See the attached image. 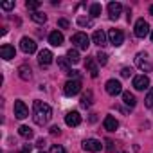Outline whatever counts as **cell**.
<instances>
[{"mask_svg": "<svg viewBox=\"0 0 153 153\" xmlns=\"http://www.w3.org/2000/svg\"><path fill=\"white\" fill-rule=\"evenodd\" d=\"M40 153H45V151H40Z\"/></svg>", "mask_w": 153, "mask_h": 153, "instance_id": "obj_42", "label": "cell"}, {"mask_svg": "<svg viewBox=\"0 0 153 153\" xmlns=\"http://www.w3.org/2000/svg\"><path fill=\"white\" fill-rule=\"evenodd\" d=\"M51 133H52V135H59L61 131H59V128H58V126H52V128H51Z\"/></svg>", "mask_w": 153, "mask_h": 153, "instance_id": "obj_37", "label": "cell"}, {"mask_svg": "<svg viewBox=\"0 0 153 153\" xmlns=\"http://www.w3.org/2000/svg\"><path fill=\"white\" fill-rule=\"evenodd\" d=\"M103 124H105V130H106V131H115V130L119 128V121H117L114 115H106Z\"/></svg>", "mask_w": 153, "mask_h": 153, "instance_id": "obj_15", "label": "cell"}, {"mask_svg": "<svg viewBox=\"0 0 153 153\" xmlns=\"http://www.w3.org/2000/svg\"><path fill=\"white\" fill-rule=\"evenodd\" d=\"M149 13H151V15H153V6H151V7H149Z\"/></svg>", "mask_w": 153, "mask_h": 153, "instance_id": "obj_39", "label": "cell"}, {"mask_svg": "<svg viewBox=\"0 0 153 153\" xmlns=\"http://www.w3.org/2000/svg\"><path fill=\"white\" fill-rule=\"evenodd\" d=\"M148 33H149L148 22H146L144 18H139V20L135 22V36H137V38H146Z\"/></svg>", "mask_w": 153, "mask_h": 153, "instance_id": "obj_5", "label": "cell"}, {"mask_svg": "<svg viewBox=\"0 0 153 153\" xmlns=\"http://www.w3.org/2000/svg\"><path fill=\"white\" fill-rule=\"evenodd\" d=\"M18 76L24 79V81H29L33 78V74H31V67L29 65H20L18 67Z\"/></svg>", "mask_w": 153, "mask_h": 153, "instance_id": "obj_18", "label": "cell"}, {"mask_svg": "<svg viewBox=\"0 0 153 153\" xmlns=\"http://www.w3.org/2000/svg\"><path fill=\"white\" fill-rule=\"evenodd\" d=\"M40 6H42V2H38V0H27V2H25V7L31 9V11H34V13H36V9Z\"/></svg>", "mask_w": 153, "mask_h": 153, "instance_id": "obj_28", "label": "cell"}, {"mask_svg": "<svg viewBox=\"0 0 153 153\" xmlns=\"http://www.w3.org/2000/svg\"><path fill=\"white\" fill-rule=\"evenodd\" d=\"M65 123H67V126H79L81 124V115H79V112H68L67 115H65Z\"/></svg>", "mask_w": 153, "mask_h": 153, "instance_id": "obj_13", "label": "cell"}, {"mask_svg": "<svg viewBox=\"0 0 153 153\" xmlns=\"http://www.w3.org/2000/svg\"><path fill=\"white\" fill-rule=\"evenodd\" d=\"M121 13H123V4H119V2H110L108 4V16H110V20H119Z\"/></svg>", "mask_w": 153, "mask_h": 153, "instance_id": "obj_10", "label": "cell"}, {"mask_svg": "<svg viewBox=\"0 0 153 153\" xmlns=\"http://www.w3.org/2000/svg\"><path fill=\"white\" fill-rule=\"evenodd\" d=\"M72 43L76 45V49H81V51H87L88 45H90V38L85 34V33H76L72 36Z\"/></svg>", "mask_w": 153, "mask_h": 153, "instance_id": "obj_3", "label": "cell"}, {"mask_svg": "<svg viewBox=\"0 0 153 153\" xmlns=\"http://www.w3.org/2000/svg\"><path fill=\"white\" fill-rule=\"evenodd\" d=\"M51 117H52L51 106L47 103H43V101H34V105H33V119H34V123L38 126H43V124H47L51 121Z\"/></svg>", "mask_w": 153, "mask_h": 153, "instance_id": "obj_1", "label": "cell"}, {"mask_svg": "<svg viewBox=\"0 0 153 153\" xmlns=\"http://www.w3.org/2000/svg\"><path fill=\"white\" fill-rule=\"evenodd\" d=\"M31 18H33V22H36V24H45V22H47V15H43V13H40V11L33 13Z\"/></svg>", "mask_w": 153, "mask_h": 153, "instance_id": "obj_24", "label": "cell"}, {"mask_svg": "<svg viewBox=\"0 0 153 153\" xmlns=\"http://www.w3.org/2000/svg\"><path fill=\"white\" fill-rule=\"evenodd\" d=\"M58 65H59V68H61L65 74L70 72V68H68V59H67V58H58Z\"/></svg>", "mask_w": 153, "mask_h": 153, "instance_id": "obj_27", "label": "cell"}, {"mask_svg": "<svg viewBox=\"0 0 153 153\" xmlns=\"http://www.w3.org/2000/svg\"><path fill=\"white\" fill-rule=\"evenodd\" d=\"M78 25H81V27H92V25H94V22H92V18L79 16V18H78Z\"/></svg>", "mask_w": 153, "mask_h": 153, "instance_id": "obj_29", "label": "cell"}, {"mask_svg": "<svg viewBox=\"0 0 153 153\" xmlns=\"http://www.w3.org/2000/svg\"><path fill=\"white\" fill-rule=\"evenodd\" d=\"M131 72H133V70H131L130 67H124V68L121 70V76H123V78H130V76H131Z\"/></svg>", "mask_w": 153, "mask_h": 153, "instance_id": "obj_34", "label": "cell"}, {"mask_svg": "<svg viewBox=\"0 0 153 153\" xmlns=\"http://www.w3.org/2000/svg\"><path fill=\"white\" fill-rule=\"evenodd\" d=\"M101 148H103V144H101V140H97V139H87V140H83V149H85V151L97 153V151H101Z\"/></svg>", "mask_w": 153, "mask_h": 153, "instance_id": "obj_9", "label": "cell"}, {"mask_svg": "<svg viewBox=\"0 0 153 153\" xmlns=\"http://www.w3.org/2000/svg\"><path fill=\"white\" fill-rule=\"evenodd\" d=\"M51 153H67V151H65V148H63V146H59V144H54V146L51 148Z\"/></svg>", "mask_w": 153, "mask_h": 153, "instance_id": "obj_32", "label": "cell"}, {"mask_svg": "<svg viewBox=\"0 0 153 153\" xmlns=\"http://www.w3.org/2000/svg\"><path fill=\"white\" fill-rule=\"evenodd\" d=\"M20 49H22L25 54H33V52L36 51V42H34L33 38H29V36H24V38L20 40Z\"/></svg>", "mask_w": 153, "mask_h": 153, "instance_id": "obj_7", "label": "cell"}, {"mask_svg": "<svg viewBox=\"0 0 153 153\" xmlns=\"http://www.w3.org/2000/svg\"><path fill=\"white\" fill-rule=\"evenodd\" d=\"M151 42H153V31H151Z\"/></svg>", "mask_w": 153, "mask_h": 153, "instance_id": "obj_41", "label": "cell"}, {"mask_svg": "<svg viewBox=\"0 0 153 153\" xmlns=\"http://www.w3.org/2000/svg\"><path fill=\"white\" fill-rule=\"evenodd\" d=\"M87 70L90 72V76L92 78H97V74H99V68H97V65H96V61H94V58H87Z\"/></svg>", "mask_w": 153, "mask_h": 153, "instance_id": "obj_19", "label": "cell"}, {"mask_svg": "<svg viewBox=\"0 0 153 153\" xmlns=\"http://www.w3.org/2000/svg\"><path fill=\"white\" fill-rule=\"evenodd\" d=\"M96 58H97V61H99L101 65H106V61H108V56H106L105 52H99V54H97Z\"/></svg>", "mask_w": 153, "mask_h": 153, "instance_id": "obj_31", "label": "cell"}, {"mask_svg": "<svg viewBox=\"0 0 153 153\" xmlns=\"http://www.w3.org/2000/svg\"><path fill=\"white\" fill-rule=\"evenodd\" d=\"M144 101H146V106H148V108H153V88L148 92V96H146Z\"/></svg>", "mask_w": 153, "mask_h": 153, "instance_id": "obj_30", "label": "cell"}, {"mask_svg": "<svg viewBox=\"0 0 153 153\" xmlns=\"http://www.w3.org/2000/svg\"><path fill=\"white\" fill-rule=\"evenodd\" d=\"M58 25H59L61 29H68V22H67L65 18H59V20H58Z\"/></svg>", "mask_w": 153, "mask_h": 153, "instance_id": "obj_35", "label": "cell"}, {"mask_svg": "<svg viewBox=\"0 0 153 153\" xmlns=\"http://www.w3.org/2000/svg\"><path fill=\"white\" fill-rule=\"evenodd\" d=\"M29 115V110L24 101H15V117L16 119H25Z\"/></svg>", "mask_w": 153, "mask_h": 153, "instance_id": "obj_12", "label": "cell"}, {"mask_svg": "<svg viewBox=\"0 0 153 153\" xmlns=\"http://www.w3.org/2000/svg\"><path fill=\"white\" fill-rule=\"evenodd\" d=\"M108 40H110V43H112L114 47H121L123 42H124V34H123V31H119V29H110V31H108Z\"/></svg>", "mask_w": 153, "mask_h": 153, "instance_id": "obj_6", "label": "cell"}, {"mask_svg": "<svg viewBox=\"0 0 153 153\" xmlns=\"http://www.w3.org/2000/svg\"><path fill=\"white\" fill-rule=\"evenodd\" d=\"M90 105H92V92H90V90H87V92L81 96V106L88 108Z\"/></svg>", "mask_w": 153, "mask_h": 153, "instance_id": "obj_23", "label": "cell"}, {"mask_svg": "<svg viewBox=\"0 0 153 153\" xmlns=\"http://www.w3.org/2000/svg\"><path fill=\"white\" fill-rule=\"evenodd\" d=\"M117 153H128V151H117Z\"/></svg>", "mask_w": 153, "mask_h": 153, "instance_id": "obj_40", "label": "cell"}, {"mask_svg": "<svg viewBox=\"0 0 153 153\" xmlns=\"http://www.w3.org/2000/svg\"><path fill=\"white\" fill-rule=\"evenodd\" d=\"M105 88H106V92H108L110 96H119V94L123 92V85H121V81H117V79H108L106 85H105Z\"/></svg>", "mask_w": 153, "mask_h": 153, "instance_id": "obj_8", "label": "cell"}, {"mask_svg": "<svg viewBox=\"0 0 153 153\" xmlns=\"http://www.w3.org/2000/svg\"><path fill=\"white\" fill-rule=\"evenodd\" d=\"M79 90H81V81H79V79H68V81L65 83V87H63V92H65V96H68V97L79 94Z\"/></svg>", "mask_w": 153, "mask_h": 153, "instance_id": "obj_4", "label": "cell"}, {"mask_svg": "<svg viewBox=\"0 0 153 153\" xmlns=\"http://www.w3.org/2000/svg\"><path fill=\"white\" fill-rule=\"evenodd\" d=\"M101 11H103L101 4H92V6H90V16H92V18L101 16Z\"/></svg>", "mask_w": 153, "mask_h": 153, "instance_id": "obj_25", "label": "cell"}, {"mask_svg": "<svg viewBox=\"0 0 153 153\" xmlns=\"http://www.w3.org/2000/svg\"><path fill=\"white\" fill-rule=\"evenodd\" d=\"M18 133H20L24 139H31V137H33V130H31L29 126H25V124L18 128Z\"/></svg>", "mask_w": 153, "mask_h": 153, "instance_id": "obj_26", "label": "cell"}, {"mask_svg": "<svg viewBox=\"0 0 153 153\" xmlns=\"http://www.w3.org/2000/svg\"><path fill=\"white\" fill-rule=\"evenodd\" d=\"M133 87L135 90H146L149 87V79H148V76L140 74V76H135L133 78Z\"/></svg>", "mask_w": 153, "mask_h": 153, "instance_id": "obj_11", "label": "cell"}, {"mask_svg": "<svg viewBox=\"0 0 153 153\" xmlns=\"http://www.w3.org/2000/svg\"><path fill=\"white\" fill-rule=\"evenodd\" d=\"M68 76H70V78H76V79H78V78H79V72H78V70H70Z\"/></svg>", "mask_w": 153, "mask_h": 153, "instance_id": "obj_36", "label": "cell"}, {"mask_svg": "<svg viewBox=\"0 0 153 153\" xmlns=\"http://www.w3.org/2000/svg\"><path fill=\"white\" fill-rule=\"evenodd\" d=\"M15 54L16 52H15V47L13 45H7L6 43V45H2V49H0V56H2L4 59H13Z\"/></svg>", "mask_w": 153, "mask_h": 153, "instance_id": "obj_17", "label": "cell"}, {"mask_svg": "<svg viewBox=\"0 0 153 153\" xmlns=\"http://www.w3.org/2000/svg\"><path fill=\"white\" fill-rule=\"evenodd\" d=\"M135 65H137L140 70H144V72H151V70H153V63L148 59V54H146V52H139V54L135 56Z\"/></svg>", "mask_w": 153, "mask_h": 153, "instance_id": "obj_2", "label": "cell"}, {"mask_svg": "<svg viewBox=\"0 0 153 153\" xmlns=\"http://www.w3.org/2000/svg\"><path fill=\"white\" fill-rule=\"evenodd\" d=\"M52 52L49 51V49H43V51H40V54H38V61H40V65L42 67H47V65H51L52 63Z\"/></svg>", "mask_w": 153, "mask_h": 153, "instance_id": "obj_14", "label": "cell"}, {"mask_svg": "<svg viewBox=\"0 0 153 153\" xmlns=\"http://www.w3.org/2000/svg\"><path fill=\"white\" fill-rule=\"evenodd\" d=\"M67 59H68L70 63H78V61H79V52H78V49H70V51L67 52Z\"/></svg>", "mask_w": 153, "mask_h": 153, "instance_id": "obj_22", "label": "cell"}, {"mask_svg": "<svg viewBox=\"0 0 153 153\" xmlns=\"http://www.w3.org/2000/svg\"><path fill=\"white\" fill-rule=\"evenodd\" d=\"M2 9H6V11H9V9H13L15 7V2L13 0H9V2H2V6H0Z\"/></svg>", "mask_w": 153, "mask_h": 153, "instance_id": "obj_33", "label": "cell"}, {"mask_svg": "<svg viewBox=\"0 0 153 153\" xmlns=\"http://www.w3.org/2000/svg\"><path fill=\"white\" fill-rule=\"evenodd\" d=\"M29 151H31V146H29V144H25V146H24V149H22V151H18V153H29Z\"/></svg>", "mask_w": 153, "mask_h": 153, "instance_id": "obj_38", "label": "cell"}, {"mask_svg": "<svg viewBox=\"0 0 153 153\" xmlns=\"http://www.w3.org/2000/svg\"><path fill=\"white\" fill-rule=\"evenodd\" d=\"M49 43H51V45H54V47L63 45V34H61L59 31H52V33L49 34Z\"/></svg>", "mask_w": 153, "mask_h": 153, "instance_id": "obj_16", "label": "cell"}, {"mask_svg": "<svg viewBox=\"0 0 153 153\" xmlns=\"http://www.w3.org/2000/svg\"><path fill=\"white\" fill-rule=\"evenodd\" d=\"M123 101H124V105L130 106V108H133V106L137 105V99H135V96H133L131 92H123Z\"/></svg>", "mask_w": 153, "mask_h": 153, "instance_id": "obj_21", "label": "cell"}, {"mask_svg": "<svg viewBox=\"0 0 153 153\" xmlns=\"http://www.w3.org/2000/svg\"><path fill=\"white\" fill-rule=\"evenodd\" d=\"M92 40H94V43H96V45H99V47L106 45V34H105L103 31H96V33H94V36H92Z\"/></svg>", "mask_w": 153, "mask_h": 153, "instance_id": "obj_20", "label": "cell"}]
</instances>
